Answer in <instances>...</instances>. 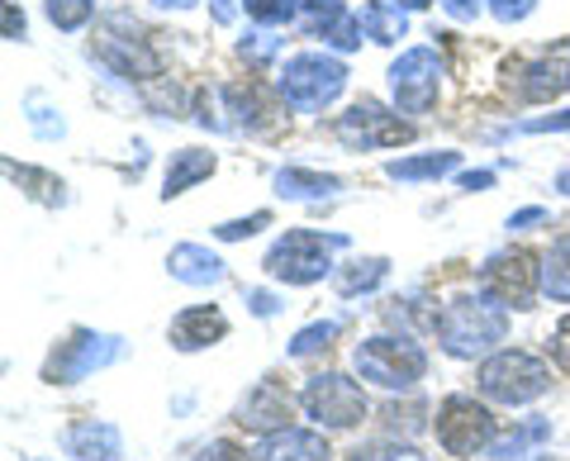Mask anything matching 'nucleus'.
<instances>
[{
  "instance_id": "nucleus-36",
  "label": "nucleus",
  "mask_w": 570,
  "mask_h": 461,
  "mask_svg": "<svg viewBox=\"0 0 570 461\" xmlns=\"http://www.w3.org/2000/svg\"><path fill=\"white\" fill-rule=\"evenodd\" d=\"M490 10H494V20L519 24V20H528V14L538 10V0H490Z\"/></svg>"
},
{
  "instance_id": "nucleus-24",
  "label": "nucleus",
  "mask_w": 570,
  "mask_h": 461,
  "mask_svg": "<svg viewBox=\"0 0 570 461\" xmlns=\"http://www.w3.org/2000/svg\"><path fill=\"white\" fill-rule=\"evenodd\" d=\"M461 157L456 153H428V157H400V163H390L385 176L390 182H438V176L456 171Z\"/></svg>"
},
{
  "instance_id": "nucleus-47",
  "label": "nucleus",
  "mask_w": 570,
  "mask_h": 461,
  "mask_svg": "<svg viewBox=\"0 0 570 461\" xmlns=\"http://www.w3.org/2000/svg\"><path fill=\"white\" fill-rule=\"evenodd\" d=\"M153 6H157V10H190L195 0H153Z\"/></svg>"
},
{
  "instance_id": "nucleus-31",
  "label": "nucleus",
  "mask_w": 570,
  "mask_h": 461,
  "mask_svg": "<svg viewBox=\"0 0 570 461\" xmlns=\"http://www.w3.org/2000/svg\"><path fill=\"white\" fill-rule=\"evenodd\" d=\"M243 10L253 14L257 24H285L299 14V0H243Z\"/></svg>"
},
{
  "instance_id": "nucleus-39",
  "label": "nucleus",
  "mask_w": 570,
  "mask_h": 461,
  "mask_svg": "<svg viewBox=\"0 0 570 461\" xmlns=\"http://www.w3.org/2000/svg\"><path fill=\"white\" fill-rule=\"evenodd\" d=\"M195 461H247V452L238 448V442H209V448H200Z\"/></svg>"
},
{
  "instance_id": "nucleus-29",
  "label": "nucleus",
  "mask_w": 570,
  "mask_h": 461,
  "mask_svg": "<svg viewBox=\"0 0 570 461\" xmlns=\"http://www.w3.org/2000/svg\"><path fill=\"white\" fill-rule=\"evenodd\" d=\"M352 461H428V457L419 448H409V442L381 438V442H362V448L352 452Z\"/></svg>"
},
{
  "instance_id": "nucleus-35",
  "label": "nucleus",
  "mask_w": 570,
  "mask_h": 461,
  "mask_svg": "<svg viewBox=\"0 0 570 461\" xmlns=\"http://www.w3.org/2000/svg\"><path fill=\"white\" fill-rule=\"evenodd\" d=\"M276 48H281V39H272V33H247V39L238 43V52L247 62H266V58H276Z\"/></svg>"
},
{
  "instance_id": "nucleus-21",
  "label": "nucleus",
  "mask_w": 570,
  "mask_h": 461,
  "mask_svg": "<svg viewBox=\"0 0 570 461\" xmlns=\"http://www.w3.org/2000/svg\"><path fill=\"white\" fill-rule=\"evenodd\" d=\"M214 171V153H200V148H181L171 153V167H167V182H163V195L176 200V195H186L195 182H205Z\"/></svg>"
},
{
  "instance_id": "nucleus-15",
  "label": "nucleus",
  "mask_w": 570,
  "mask_h": 461,
  "mask_svg": "<svg viewBox=\"0 0 570 461\" xmlns=\"http://www.w3.org/2000/svg\"><path fill=\"white\" fill-rule=\"evenodd\" d=\"M228 333V318L214 310V305H195V310H181L171 318V343L181 352H200V347H214Z\"/></svg>"
},
{
  "instance_id": "nucleus-45",
  "label": "nucleus",
  "mask_w": 570,
  "mask_h": 461,
  "mask_svg": "<svg viewBox=\"0 0 570 461\" xmlns=\"http://www.w3.org/2000/svg\"><path fill=\"white\" fill-rule=\"evenodd\" d=\"M485 186H494V171H466L461 176V190H485Z\"/></svg>"
},
{
  "instance_id": "nucleus-37",
  "label": "nucleus",
  "mask_w": 570,
  "mask_h": 461,
  "mask_svg": "<svg viewBox=\"0 0 570 461\" xmlns=\"http://www.w3.org/2000/svg\"><path fill=\"white\" fill-rule=\"evenodd\" d=\"M52 110H43L39 100H29V124H33V134L39 138H62V119H48Z\"/></svg>"
},
{
  "instance_id": "nucleus-43",
  "label": "nucleus",
  "mask_w": 570,
  "mask_h": 461,
  "mask_svg": "<svg viewBox=\"0 0 570 461\" xmlns=\"http://www.w3.org/2000/svg\"><path fill=\"white\" fill-rule=\"evenodd\" d=\"M6 39H24V14L14 0H6Z\"/></svg>"
},
{
  "instance_id": "nucleus-33",
  "label": "nucleus",
  "mask_w": 570,
  "mask_h": 461,
  "mask_svg": "<svg viewBox=\"0 0 570 461\" xmlns=\"http://www.w3.org/2000/svg\"><path fill=\"white\" fill-rule=\"evenodd\" d=\"M324 43H333L337 52H352L362 43V20H356V14H337V20L324 29Z\"/></svg>"
},
{
  "instance_id": "nucleus-8",
  "label": "nucleus",
  "mask_w": 570,
  "mask_h": 461,
  "mask_svg": "<svg viewBox=\"0 0 570 461\" xmlns=\"http://www.w3.org/2000/svg\"><path fill=\"white\" fill-rule=\"evenodd\" d=\"M124 357V339H110V333H91V328H77L67 343H58V352L48 357L43 366V381L52 385H71V381H86L91 371L110 366Z\"/></svg>"
},
{
  "instance_id": "nucleus-34",
  "label": "nucleus",
  "mask_w": 570,
  "mask_h": 461,
  "mask_svg": "<svg viewBox=\"0 0 570 461\" xmlns=\"http://www.w3.org/2000/svg\"><path fill=\"white\" fill-rule=\"evenodd\" d=\"M272 224V215L266 209H257V215H247V219H234V224H219L214 234H219V243H238V238H253L257 228H266Z\"/></svg>"
},
{
  "instance_id": "nucleus-1",
  "label": "nucleus",
  "mask_w": 570,
  "mask_h": 461,
  "mask_svg": "<svg viewBox=\"0 0 570 461\" xmlns=\"http://www.w3.org/2000/svg\"><path fill=\"white\" fill-rule=\"evenodd\" d=\"M438 343L448 357H480L509 333V310L490 295H456L438 314Z\"/></svg>"
},
{
  "instance_id": "nucleus-17",
  "label": "nucleus",
  "mask_w": 570,
  "mask_h": 461,
  "mask_svg": "<svg viewBox=\"0 0 570 461\" xmlns=\"http://www.w3.org/2000/svg\"><path fill=\"white\" fill-rule=\"evenodd\" d=\"M328 442L314 429H281L266 433V442L257 448V461H328Z\"/></svg>"
},
{
  "instance_id": "nucleus-23",
  "label": "nucleus",
  "mask_w": 570,
  "mask_h": 461,
  "mask_svg": "<svg viewBox=\"0 0 570 461\" xmlns=\"http://www.w3.org/2000/svg\"><path fill=\"white\" fill-rule=\"evenodd\" d=\"M547 438H551V423H547V419H523L519 429H509L504 438H494L490 452H494L499 461H528Z\"/></svg>"
},
{
  "instance_id": "nucleus-14",
  "label": "nucleus",
  "mask_w": 570,
  "mask_h": 461,
  "mask_svg": "<svg viewBox=\"0 0 570 461\" xmlns=\"http://www.w3.org/2000/svg\"><path fill=\"white\" fill-rule=\"evenodd\" d=\"M96 52L115 67L119 77H134V81L163 77V58H157V52L148 48V39H119L115 29H105L100 39H96Z\"/></svg>"
},
{
  "instance_id": "nucleus-40",
  "label": "nucleus",
  "mask_w": 570,
  "mask_h": 461,
  "mask_svg": "<svg viewBox=\"0 0 570 461\" xmlns=\"http://www.w3.org/2000/svg\"><path fill=\"white\" fill-rule=\"evenodd\" d=\"M561 129H570V110L547 115V119H528V124H523V134H561Z\"/></svg>"
},
{
  "instance_id": "nucleus-5",
  "label": "nucleus",
  "mask_w": 570,
  "mask_h": 461,
  "mask_svg": "<svg viewBox=\"0 0 570 461\" xmlns=\"http://www.w3.org/2000/svg\"><path fill=\"white\" fill-rule=\"evenodd\" d=\"M480 390H485L490 400L499 404H528V400H538L542 390L551 385V371L542 357H532V352H494V357L480 366Z\"/></svg>"
},
{
  "instance_id": "nucleus-26",
  "label": "nucleus",
  "mask_w": 570,
  "mask_h": 461,
  "mask_svg": "<svg viewBox=\"0 0 570 461\" xmlns=\"http://www.w3.org/2000/svg\"><path fill=\"white\" fill-rule=\"evenodd\" d=\"M542 291L551 300H561V305H570V234L551 247L542 262Z\"/></svg>"
},
{
  "instance_id": "nucleus-46",
  "label": "nucleus",
  "mask_w": 570,
  "mask_h": 461,
  "mask_svg": "<svg viewBox=\"0 0 570 461\" xmlns=\"http://www.w3.org/2000/svg\"><path fill=\"white\" fill-rule=\"evenodd\" d=\"M234 14H238L234 0H214V20H219V24H234Z\"/></svg>"
},
{
  "instance_id": "nucleus-6",
  "label": "nucleus",
  "mask_w": 570,
  "mask_h": 461,
  "mask_svg": "<svg viewBox=\"0 0 570 461\" xmlns=\"http://www.w3.org/2000/svg\"><path fill=\"white\" fill-rule=\"evenodd\" d=\"M538 281H542V267L528 247H504V253H494L485 267H480V291L499 300L504 310H532Z\"/></svg>"
},
{
  "instance_id": "nucleus-27",
  "label": "nucleus",
  "mask_w": 570,
  "mask_h": 461,
  "mask_svg": "<svg viewBox=\"0 0 570 461\" xmlns=\"http://www.w3.org/2000/svg\"><path fill=\"white\" fill-rule=\"evenodd\" d=\"M6 171L14 176V182H20V186H29V195H33V200H43V205H62L67 200V186L58 182V176H48V171H33V167H14V163H6Z\"/></svg>"
},
{
  "instance_id": "nucleus-9",
  "label": "nucleus",
  "mask_w": 570,
  "mask_h": 461,
  "mask_svg": "<svg viewBox=\"0 0 570 461\" xmlns=\"http://www.w3.org/2000/svg\"><path fill=\"white\" fill-rule=\"evenodd\" d=\"M438 86H442L438 48H409V52H400V62L390 67V91H395L400 115H428L438 105Z\"/></svg>"
},
{
  "instance_id": "nucleus-20",
  "label": "nucleus",
  "mask_w": 570,
  "mask_h": 461,
  "mask_svg": "<svg viewBox=\"0 0 570 461\" xmlns=\"http://www.w3.org/2000/svg\"><path fill=\"white\" fill-rule=\"evenodd\" d=\"M337 190H343V182L324 171H305V167L276 171V195H285V200H324V195H337Z\"/></svg>"
},
{
  "instance_id": "nucleus-13",
  "label": "nucleus",
  "mask_w": 570,
  "mask_h": 461,
  "mask_svg": "<svg viewBox=\"0 0 570 461\" xmlns=\"http://www.w3.org/2000/svg\"><path fill=\"white\" fill-rule=\"evenodd\" d=\"M238 423L247 433H281L291 429V395L276 381H257L238 404Z\"/></svg>"
},
{
  "instance_id": "nucleus-28",
  "label": "nucleus",
  "mask_w": 570,
  "mask_h": 461,
  "mask_svg": "<svg viewBox=\"0 0 570 461\" xmlns=\"http://www.w3.org/2000/svg\"><path fill=\"white\" fill-rule=\"evenodd\" d=\"M337 318H324V324H309V328H299L295 339H291V357H314V352H324L333 339H337Z\"/></svg>"
},
{
  "instance_id": "nucleus-32",
  "label": "nucleus",
  "mask_w": 570,
  "mask_h": 461,
  "mask_svg": "<svg viewBox=\"0 0 570 461\" xmlns=\"http://www.w3.org/2000/svg\"><path fill=\"white\" fill-rule=\"evenodd\" d=\"M299 14H305V29L324 39V29L337 20V14H347V10L337 6V0H299Z\"/></svg>"
},
{
  "instance_id": "nucleus-41",
  "label": "nucleus",
  "mask_w": 570,
  "mask_h": 461,
  "mask_svg": "<svg viewBox=\"0 0 570 461\" xmlns=\"http://www.w3.org/2000/svg\"><path fill=\"white\" fill-rule=\"evenodd\" d=\"M247 310H253L257 318H272V314L281 310V300H276L272 291H247Z\"/></svg>"
},
{
  "instance_id": "nucleus-16",
  "label": "nucleus",
  "mask_w": 570,
  "mask_h": 461,
  "mask_svg": "<svg viewBox=\"0 0 570 461\" xmlns=\"http://www.w3.org/2000/svg\"><path fill=\"white\" fill-rule=\"evenodd\" d=\"M67 452L77 457V461H115L124 452V438L115 423H105V419H81V423H71L67 429Z\"/></svg>"
},
{
  "instance_id": "nucleus-22",
  "label": "nucleus",
  "mask_w": 570,
  "mask_h": 461,
  "mask_svg": "<svg viewBox=\"0 0 570 461\" xmlns=\"http://www.w3.org/2000/svg\"><path fill=\"white\" fill-rule=\"evenodd\" d=\"M356 20H362V33L371 43H400L409 33V20L400 6H385V0H371V6L356 10Z\"/></svg>"
},
{
  "instance_id": "nucleus-10",
  "label": "nucleus",
  "mask_w": 570,
  "mask_h": 461,
  "mask_svg": "<svg viewBox=\"0 0 570 461\" xmlns=\"http://www.w3.org/2000/svg\"><path fill=\"white\" fill-rule=\"evenodd\" d=\"M299 404H305V414L314 423H324V429H356V423L366 419V395L362 385L337 376V371H324V376H314L305 385V395H299Z\"/></svg>"
},
{
  "instance_id": "nucleus-18",
  "label": "nucleus",
  "mask_w": 570,
  "mask_h": 461,
  "mask_svg": "<svg viewBox=\"0 0 570 461\" xmlns=\"http://www.w3.org/2000/svg\"><path fill=\"white\" fill-rule=\"evenodd\" d=\"M167 272L176 281H186V286H219V281H224V262L214 257L209 247H200V243H181V247H171Z\"/></svg>"
},
{
  "instance_id": "nucleus-7",
  "label": "nucleus",
  "mask_w": 570,
  "mask_h": 461,
  "mask_svg": "<svg viewBox=\"0 0 570 461\" xmlns=\"http://www.w3.org/2000/svg\"><path fill=\"white\" fill-rule=\"evenodd\" d=\"M438 442L452 457H480L494 448V414L485 404H475L471 395H448L438 410Z\"/></svg>"
},
{
  "instance_id": "nucleus-30",
  "label": "nucleus",
  "mask_w": 570,
  "mask_h": 461,
  "mask_svg": "<svg viewBox=\"0 0 570 461\" xmlns=\"http://www.w3.org/2000/svg\"><path fill=\"white\" fill-rule=\"evenodd\" d=\"M91 10H96V0H48V20L67 33L91 20Z\"/></svg>"
},
{
  "instance_id": "nucleus-25",
  "label": "nucleus",
  "mask_w": 570,
  "mask_h": 461,
  "mask_svg": "<svg viewBox=\"0 0 570 461\" xmlns=\"http://www.w3.org/2000/svg\"><path fill=\"white\" fill-rule=\"evenodd\" d=\"M385 276H390L385 257H362V262H352V267L337 272V295H366V291H376Z\"/></svg>"
},
{
  "instance_id": "nucleus-3",
  "label": "nucleus",
  "mask_w": 570,
  "mask_h": 461,
  "mask_svg": "<svg viewBox=\"0 0 570 461\" xmlns=\"http://www.w3.org/2000/svg\"><path fill=\"white\" fill-rule=\"evenodd\" d=\"M343 86H347V67L328 58V52H295L281 67V96L295 110H324L328 100L343 96Z\"/></svg>"
},
{
  "instance_id": "nucleus-11",
  "label": "nucleus",
  "mask_w": 570,
  "mask_h": 461,
  "mask_svg": "<svg viewBox=\"0 0 570 461\" xmlns=\"http://www.w3.org/2000/svg\"><path fill=\"white\" fill-rule=\"evenodd\" d=\"M414 138V124H404L400 115H390L381 100H356L352 110L337 119V144L352 148V153H366V148H395Z\"/></svg>"
},
{
  "instance_id": "nucleus-42",
  "label": "nucleus",
  "mask_w": 570,
  "mask_h": 461,
  "mask_svg": "<svg viewBox=\"0 0 570 461\" xmlns=\"http://www.w3.org/2000/svg\"><path fill=\"white\" fill-rule=\"evenodd\" d=\"M442 10H448L452 20H475V14H480V0H442Z\"/></svg>"
},
{
  "instance_id": "nucleus-12",
  "label": "nucleus",
  "mask_w": 570,
  "mask_h": 461,
  "mask_svg": "<svg viewBox=\"0 0 570 461\" xmlns=\"http://www.w3.org/2000/svg\"><path fill=\"white\" fill-rule=\"evenodd\" d=\"M570 91V39L557 43L542 58H532L519 67V96L528 105H542V100H557Z\"/></svg>"
},
{
  "instance_id": "nucleus-44",
  "label": "nucleus",
  "mask_w": 570,
  "mask_h": 461,
  "mask_svg": "<svg viewBox=\"0 0 570 461\" xmlns=\"http://www.w3.org/2000/svg\"><path fill=\"white\" fill-rule=\"evenodd\" d=\"M542 219H547V209L532 205V209H519V215H509V228H528V224H542Z\"/></svg>"
},
{
  "instance_id": "nucleus-4",
  "label": "nucleus",
  "mask_w": 570,
  "mask_h": 461,
  "mask_svg": "<svg viewBox=\"0 0 570 461\" xmlns=\"http://www.w3.org/2000/svg\"><path fill=\"white\" fill-rule=\"evenodd\" d=\"M352 366H356V376L381 390H409L414 381H423L428 357L409 339H366V343H356Z\"/></svg>"
},
{
  "instance_id": "nucleus-19",
  "label": "nucleus",
  "mask_w": 570,
  "mask_h": 461,
  "mask_svg": "<svg viewBox=\"0 0 570 461\" xmlns=\"http://www.w3.org/2000/svg\"><path fill=\"white\" fill-rule=\"evenodd\" d=\"M224 115H234V129H253V134H266L272 129V105L262 100L257 86H224Z\"/></svg>"
},
{
  "instance_id": "nucleus-49",
  "label": "nucleus",
  "mask_w": 570,
  "mask_h": 461,
  "mask_svg": "<svg viewBox=\"0 0 570 461\" xmlns=\"http://www.w3.org/2000/svg\"><path fill=\"white\" fill-rule=\"evenodd\" d=\"M557 186H561V190H566V195H570V171H566V176H561V182H557Z\"/></svg>"
},
{
  "instance_id": "nucleus-48",
  "label": "nucleus",
  "mask_w": 570,
  "mask_h": 461,
  "mask_svg": "<svg viewBox=\"0 0 570 461\" xmlns=\"http://www.w3.org/2000/svg\"><path fill=\"white\" fill-rule=\"evenodd\" d=\"M400 10H423V6H433V0H395Z\"/></svg>"
},
{
  "instance_id": "nucleus-2",
  "label": "nucleus",
  "mask_w": 570,
  "mask_h": 461,
  "mask_svg": "<svg viewBox=\"0 0 570 461\" xmlns=\"http://www.w3.org/2000/svg\"><path fill=\"white\" fill-rule=\"evenodd\" d=\"M347 238L343 234H314V228H291L285 238L272 243L262 267L272 272L285 286H314L333 272V253H343Z\"/></svg>"
},
{
  "instance_id": "nucleus-38",
  "label": "nucleus",
  "mask_w": 570,
  "mask_h": 461,
  "mask_svg": "<svg viewBox=\"0 0 570 461\" xmlns=\"http://www.w3.org/2000/svg\"><path fill=\"white\" fill-rule=\"evenodd\" d=\"M551 357H557V366L570 376V314L557 324V333H551Z\"/></svg>"
}]
</instances>
